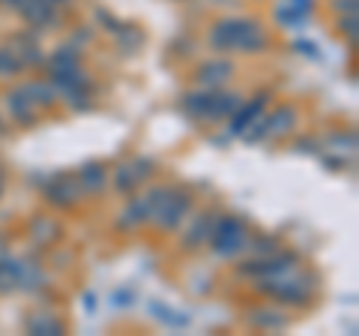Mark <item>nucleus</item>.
Wrapping results in <instances>:
<instances>
[{
    "label": "nucleus",
    "instance_id": "nucleus-1",
    "mask_svg": "<svg viewBox=\"0 0 359 336\" xmlns=\"http://www.w3.org/2000/svg\"><path fill=\"white\" fill-rule=\"evenodd\" d=\"M264 33L252 21H222L212 30V46L216 49H261Z\"/></svg>",
    "mask_w": 359,
    "mask_h": 336
},
{
    "label": "nucleus",
    "instance_id": "nucleus-2",
    "mask_svg": "<svg viewBox=\"0 0 359 336\" xmlns=\"http://www.w3.org/2000/svg\"><path fill=\"white\" fill-rule=\"evenodd\" d=\"M243 243H245V231H243V226L237 219H228V226L216 234V246H219V252H224V255H233Z\"/></svg>",
    "mask_w": 359,
    "mask_h": 336
},
{
    "label": "nucleus",
    "instance_id": "nucleus-3",
    "mask_svg": "<svg viewBox=\"0 0 359 336\" xmlns=\"http://www.w3.org/2000/svg\"><path fill=\"white\" fill-rule=\"evenodd\" d=\"M30 328H33V330H45V333H57V330H60V328H57V321H51V318H39V321L33 318V321H30Z\"/></svg>",
    "mask_w": 359,
    "mask_h": 336
},
{
    "label": "nucleus",
    "instance_id": "nucleus-4",
    "mask_svg": "<svg viewBox=\"0 0 359 336\" xmlns=\"http://www.w3.org/2000/svg\"><path fill=\"white\" fill-rule=\"evenodd\" d=\"M15 66H18V63L9 58L6 51H0V72H15Z\"/></svg>",
    "mask_w": 359,
    "mask_h": 336
},
{
    "label": "nucleus",
    "instance_id": "nucleus-5",
    "mask_svg": "<svg viewBox=\"0 0 359 336\" xmlns=\"http://www.w3.org/2000/svg\"><path fill=\"white\" fill-rule=\"evenodd\" d=\"M45 4H69V0H45Z\"/></svg>",
    "mask_w": 359,
    "mask_h": 336
}]
</instances>
